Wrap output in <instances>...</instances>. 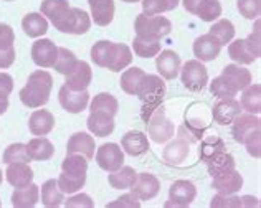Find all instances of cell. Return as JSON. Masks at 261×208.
Here are the masks:
<instances>
[{
  "instance_id": "obj_1",
  "label": "cell",
  "mask_w": 261,
  "mask_h": 208,
  "mask_svg": "<svg viewBox=\"0 0 261 208\" xmlns=\"http://www.w3.org/2000/svg\"><path fill=\"white\" fill-rule=\"evenodd\" d=\"M40 10L61 33L83 35L91 29V18L88 13L71 7L68 0H43Z\"/></svg>"
},
{
  "instance_id": "obj_2",
  "label": "cell",
  "mask_w": 261,
  "mask_h": 208,
  "mask_svg": "<svg viewBox=\"0 0 261 208\" xmlns=\"http://www.w3.org/2000/svg\"><path fill=\"white\" fill-rule=\"evenodd\" d=\"M91 60L96 66L119 73L133 63V51L124 43H114L109 40L96 41L91 48Z\"/></svg>"
},
{
  "instance_id": "obj_3",
  "label": "cell",
  "mask_w": 261,
  "mask_h": 208,
  "mask_svg": "<svg viewBox=\"0 0 261 208\" xmlns=\"http://www.w3.org/2000/svg\"><path fill=\"white\" fill-rule=\"evenodd\" d=\"M51 88L53 76L45 69H37L29 76L27 85L20 89V101L27 108H42L50 99Z\"/></svg>"
},
{
  "instance_id": "obj_4",
  "label": "cell",
  "mask_w": 261,
  "mask_h": 208,
  "mask_svg": "<svg viewBox=\"0 0 261 208\" xmlns=\"http://www.w3.org/2000/svg\"><path fill=\"white\" fill-rule=\"evenodd\" d=\"M166 91H167L166 83L161 80V76L146 74V80L142 81L139 91H137V94H136L137 98L141 99V102L144 104L141 116H142V119L146 124L149 121L150 114L161 106L164 96H166Z\"/></svg>"
},
{
  "instance_id": "obj_5",
  "label": "cell",
  "mask_w": 261,
  "mask_h": 208,
  "mask_svg": "<svg viewBox=\"0 0 261 208\" xmlns=\"http://www.w3.org/2000/svg\"><path fill=\"white\" fill-rule=\"evenodd\" d=\"M134 30L136 37L161 40L170 35L172 23H170L169 18L162 15H146V13H141L134 20Z\"/></svg>"
},
{
  "instance_id": "obj_6",
  "label": "cell",
  "mask_w": 261,
  "mask_h": 208,
  "mask_svg": "<svg viewBox=\"0 0 261 208\" xmlns=\"http://www.w3.org/2000/svg\"><path fill=\"white\" fill-rule=\"evenodd\" d=\"M197 139L194 136H190L189 129L182 126L178 129V134L174 141H170L166 149L162 152V157L166 164L169 165H174V167H182L185 165V161L190 154V145L194 144Z\"/></svg>"
},
{
  "instance_id": "obj_7",
  "label": "cell",
  "mask_w": 261,
  "mask_h": 208,
  "mask_svg": "<svg viewBox=\"0 0 261 208\" xmlns=\"http://www.w3.org/2000/svg\"><path fill=\"white\" fill-rule=\"evenodd\" d=\"M147 131L149 136L157 144H166L175 134V124L166 116V111L162 106H159L147 121Z\"/></svg>"
},
{
  "instance_id": "obj_8",
  "label": "cell",
  "mask_w": 261,
  "mask_h": 208,
  "mask_svg": "<svg viewBox=\"0 0 261 208\" xmlns=\"http://www.w3.org/2000/svg\"><path fill=\"white\" fill-rule=\"evenodd\" d=\"M182 73V85L192 93H200L208 83V73L207 68L203 66L202 61L198 60H189L184 66H180Z\"/></svg>"
},
{
  "instance_id": "obj_9",
  "label": "cell",
  "mask_w": 261,
  "mask_h": 208,
  "mask_svg": "<svg viewBox=\"0 0 261 208\" xmlns=\"http://www.w3.org/2000/svg\"><path fill=\"white\" fill-rule=\"evenodd\" d=\"M96 162L105 172H114L124 165V152L116 142L102 144L96 150Z\"/></svg>"
},
{
  "instance_id": "obj_10",
  "label": "cell",
  "mask_w": 261,
  "mask_h": 208,
  "mask_svg": "<svg viewBox=\"0 0 261 208\" xmlns=\"http://www.w3.org/2000/svg\"><path fill=\"white\" fill-rule=\"evenodd\" d=\"M184 9L202 22H214L222 15V5L218 0H182Z\"/></svg>"
},
{
  "instance_id": "obj_11",
  "label": "cell",
  "mask_w": 261,
  "mask_h": 208,
  "mask_svg": "<svg viewBox=\"0 0 261 208\" xmlns=\"http://www.w3.org/2000/svg\"><path fill=\"white\" fill-rule=\"evenodd\" d=\"M58 48L50 38H40L32 45V60L40 68H53L58 58Z\"/></svg>"
},
{
  "instance_id": "obj_12",
  "label": "cell",
  "mask_w": 261,
  "mask_h": 208,
  "mask_svg": "<svg viewBox=\"0 0 261 208\" xmlns=\"http://www.w3.org/2000/svg\"><path fill=\"white\" fill-rule=\"evenodd\" d=\"M58 99L61 108L71 114H80L88 108L89 104V93L88 89L83 91H73L66 85H63L58 91Z\"/></svg>"
},
{
  "instance_id": "obj_13",
  "label": "cell",
  "mask_w": 261,
  "mask_h": 208,
  "mask_svg": "<svg viewBox=\"0 0 261 208\" xmlns=\"http://www.w3.org/2000/svg\"><path fill=\"white\" fill-rule=\"evenodd\" d=\"M197 197V189L195 185L189 182V180H175L169 189V200L170 202L166 203L167 206L174 205L178 208L189 206Z\"/></svg>"
},
{
  "instance_id": "obj_14",
  "label": "cell",
  "mask_w": 261,
  "mask_h": 208,
  "mask_svg": "<svg viewBox=\"0 0 261 208\" xmlns=\"http://www.w3.org/2000/svg\"><path fill=\"white\" fill-rule=\"evenodd\" d=\"M15 32L10 25L0 23V69L15 63Z\"/></svg>"
},
{
  "instance_id": "obj_15",
  "label": "cell",
  "mask_w": 261,
  "mask_h": 208,
  "mask_svg": "<svg viewBox=\"0 0 261 208\" xmlns=\"http://www.w3.org/2000/svg\"><path fill=\"white\" fill-rule=\"evenodd\" d=\"M130 192L139 200H152L159 195L161 192V182L159 178L149 172L137 173L134 185L130 187Z\"/></svg>"
},
{
  "instance_id": "obj_16",
  "label": "cell",
  "mask_w": 261,
  "mask_h": 208,
  "mask_svg": "<svg viewBox=\"0 0 261 208\" xmlns=\"http://www.w3.org/2000/svg\"><path fill=\"white\" fill-rule=\"evenodd\" d=\"M238 114H242V106L235 98L218 99L212 108V119L220 126H228Z\"/></svg>"
},
{
  "instance_id": "obj_17",
  "label": "cell",
  "mask_w": 261,
  "mask_h": 208,
  "mask_svg": "<svg viewBox=\"0 0 261 208\" xmlns=\"http://www.w3.org/2000/svg\"><path fill=\"white\" fill-rule=\"evenodd\" d=\"M220 51H222V45H220L218 40L210 33L200 35V37L195 38L194 41V55L202 63L217 60Z\"/></svg>"
},
{
  "instance_id": "obj_18",
  "label": "cell",
  "mask_w": 261,
  "mask_h": 208,
  "mask_svg": "<svg viewBox=\"0 0 261 208\" xmlns=\"http://www.w3.org/2000/svg\"><path fill=\"white\" fill-rule=\"evenodd\" d=\"M65 85L73 89V91H83V89H88V86L91 85L93 81V69L86 61L78 60L76 66H74L70 73L65 76Z\"/></svg>"
},
{
  "instance_id": "obj_19",
  "label": "cell",
  "mask_w": 261,
  "mask_h": 208,
  "mask_svg": "<svg viewBox=\"0 0 261 208\" xmlns=\"http://www.w3.org/2000/svg\"><path fill=\"white\" fill-rule=\"evenodd\" d=\"M243 187V177L233 169L225 170L218 175L212 177V189H215L218 193H225V195H231V193H238Z\"/></svg>"
},
{
  "instance_id": "obj_20",
  "label": "cell",
  "mask_w": 261,
  "mask_h": 208,
  "mask_svg": "<svg viewBox=\"0 0 261 208\" xmlns=\"http://www.w3.org/2000/svg\"><path fill=\"white\" fill-rule=\"evenodd\" d=\"M88 129L96 137H108L114 133V116H111L106 111H91L88 117Z\"/></svg>"
},
{
  "instance_id": "obj_21",
  "label": "cell",
  "mask_w": 261,
  "mask_h": 208,
  "mask_svg": "<svg viewBox=\"0 0 261 208\" xmlns=\"http://www.w3.org/2000/svg\"><path fill=\"white\" fill-rule=\"evenodd\" d=\"M256 129H261V119L258 117V114H238L235 119L231 122V134H233V139H235L237 142L243 144L245 137L251 134L253 131Z\"/></svg>"
},
{
  "instance_id": "obj_22",
  "label": "cell",
  "mask_w": 261,
  "mask_h": 208,
  "mask_svg": "<svg viewBox=\"0 0 261 208\" xmlns=\"http://www.w3.org/2000/svg\"><path fill=\"white\" fill-rule=\"evenodd\" d=\"M161 55L157 57L155 60V68L159 74L162 76L164 80H175L178 71H180V66H182V61L180 57L174 51V50H164L159 51Z\"/></svg>"
},
{
  "instance_id": "obj_23",
  "label": "cell",
  "mask_w": 261,
  "mask_h": 208,
  "mask_svg": "<svg viewBox=\"0 0 261 208\" xmlns=\"http://www.w3.org/2000/svg\"><path fill=\"white\" fill-rule=\"evenodd\" d=\"M94 137L86 133H74L66 144V154H80L91 161L94 157Z\"/></svg>"
},
{
  "instance_id": "obj_24",
  "label": "cell",
  "mask_w": 261,
  "mask_h": 208,
  "mask_svg": "<svg viewBox=\"0 0 261 208\" xmlns=\"http://www.w3.org/2000/svg\"><path fill=\"white\" fill-rule=\"evenodd\" d=\"M9 167L5 170V177L7 182L15 189L20 187H25L33 182V170L30 169V165L27 162H12L7 164Z\"/></svg>"
},
{
  "instance_id": "obj_25",
  "label": "cell",
  "mask_w": 261,
  "mask_h": 208,
  "mask_svg": "<svg viewBox=\"0 0 261 208\" xmlns=\"http://www.w3.org/2000/svg\"><path fill=\"white\" fill-rule=\"evenodd\" d=\"M121 145H122V149H124L126 154L133 155V157L146 154L150 147L147 136L139 133V131H129L127 134L122 136Z\"/></svg>"
},
{
  "instance_id": "obj_26",
  "label": "cell",
  "mask_w": 261,
  "mask_h": 208,
  "mask_svg": "<svg viewBox=\"0 0 261 208\" xmlns=\"http://www.w3.org/2000/svg\"><path fill=\"white\" fill-rule=\"evenodd\" d=\"M91 18L96 25L108 27L114 18V0H88Z\"/></svg>"
},
{
  "instance_id": "obj_27",
  "label": "cell",
  "mask_w": 261,
  "mask_h": 208,
  "mask_svg": "<svg viewBox=\"0 0 261 208\" xmlns=\"http://www.w3.org/2000/svg\"><path fill=\"white\" fill-rule=\"evenodd\" d=\"M55 127V117L50 111L37 109L33 111L29 121V129L33 136H46L50 134Z\"/></svg>"
},
{
  "instance_id": "obj_28",
  "label": "cell",
  "mask_w": 261,
  "mask_h": 208,
  "mask_svg": "<svg viewBox=\"0 0 261 208\" xmlns=\"http://www.w3.org/2000/svg\"><path fill=\"white\" fill-rule=\"evenodd\" d=\"M27 152H29V157L32 161L45 162V161H50L53 157L55 147L45 136H37L35 139H32V141H29V144H27Z\"/></svg>"
},
{
  "instance_id": "obj_29",
  "label": "cell",
  "mask_w": 261,
  "mask_h": 208,
  "mask_svg": "<svg viewBox=\"0 0 261 208\" xmlns=\"http://www.w3.org/2000/svg\"><path fill=\"white\" fill-rule=\"evenodd\" d=\"M40 189L35 184H29L25 187L15 189L12 193V205L15 208H32L38 203Z\"/></svg>"
},
{
  "instance_id": "obj_30",
  "label": "cell",
  "mask_w": 261,
  "mask_h": 208,
  "mask_svg": "<svg viewBox=\"0 0 261 208\" xmlns=\"http://www.w3.org/2000/svg\"><path fill=\"white\" fill-rule=\"evenodd\" d=\"M223 78L228 80V83L237 89V91H243L246 86L251 85L253 76L246 68H242L240 65H226L222 71Z\"/></svg>"
},
{
  "instance_id": "obj_31",
  "label": "cell",
  "mask_w": 261,
  "mask_h": 208,
  "mask_svg": "<svg viewBox=\"0 0 261 208\" xmlns=\"http://www.w3.org/2000/svg\"><path fill=\"white\" fill-rule=\"evenodd\" d=\"M146 71L137 66H133V68H127L124 73L121 74V89L124 91L126 94H130V96H136L137 91H139V88L142 85V81L146 80Z\"/></svg>"
},
{
  "instance_id": "obj_32",
  "label": "cell",
  "mask_w": 261,
  "mask_h": 208,
  "mask_svg": "<svg viewBox=\"0 0 261 208\" xmlns=\"http://www.w3.org/2000/svg\"><path fill=\"white\" fill-rule=\"evenodd\" d=\"M205 164H207L208 173L212 177H215L225 170H233L237 167V162H235V159H233V155L225 150L215 152L214 155H210L207 161H205Z\"/></svg>"
},
{
  "instance_id": "obj_33",
  "label": "cell",
  "mask_w": 261,
  "mask_h": 208,
  "mask_svg": "<svg viewBox=\"0 0 261 208\" xmlns=\"http://www.w3.org/2000/svg\"><path fill=\"white\" fill-rule=\"evenodd\" d=\"M136 177H137V172L133 167H127V165H122L118 170L114 172H109V185L113 187L116 190H126L130 189L136 182Z\"/></svg>"
},
{
  "instance_id": "obj_34",
  "label": "cell",
  "mask_w": 261,
  "mask_h": 208,
  "mask_svg": "<svg viewBox=\"0 0 261 208\" xmlns=\"http://www.w3.org/2000/svg\"><path fill=\"white\" fill-rule=\"evenodd\" d=\"M22 29L30 38H40L48 32V20L42 13H29L22 20Z\"/></svg>"
},
{
  "instance_id": "obj_35",
  "label": "cell",
  "mask_w": 261,
  "mask_h": 208,
  "mask_svg": "<svg viewBox=\"0 0 261 208\" xmlns=\"http://www.w3.org/2000/svg\"><path fill=\"white\" fill-rule=\"evenodd\" d=\"M240 106L250 114H259L261 113V86L258 85H250L243 89L242 101Z\"/></svg>"
},
{
  "instance_id": "obj_36",
  "label": "cell",
  "mask_w": 261,
  "mask_h": 208,
  "mask_svg": "<svg viewBox=\"0 0 261 208\" xmlns=\"http://www.w3.org/2000/svg\"><path fill=\"white\" fill-rule=\"evenodd\" d=\"M61 170L71 177L86 178L88 173V159L80 154H66L65 161L61 162Z\"/></svg>"
},
{
  "instance_id": "obj_37",
  "label": "cell",
  "mask_w": 261,
  "mask_h": 208,
  "mask_svg": "<svg viewBox=\"0 0 261 208\" xmlns=\"http://www.w3.org/2000/svg\"><path fill=\"white\" fill-rule=\"evenodd\" d=\"M65 202V193L60 190L57 180L50 178L42 185V203L46 208H57L63 205Z\"/></svg>"
},
{
  "instance_id": "obj_38",
  "label": "cell",
  "mask_w": 261,
  "mask_h": 208,
  "mask_svg": "<svg viewBox=\"0 0 261 208\" xmlns=\"http://www.w3.org/2000/svg\"><path fill=\"white\" fill-rule=\"evenodd\" d=\"M228 55L233 61H237L238 65H251L253 61L258 58L250 51V48L245 45V40H235L228 43Z\"/></svg>"
},
{
  "instance_id": "obj_39",
  "label": "cell",
  "mask_w": 261,
  "mask_h": 208,
  "mask_svg": "<svg viewBox=\"0 0 261 208\" xmlns=\"http://www.w3.org/2000/svg\"><path fill=\"white\" fill-rule=\"evenodd\" d=\"M208 33L214 35L222 46H226L233 38H235V25H233L228 18H220L218 22L212 25Z\"/></svg>"
},
{
  "instance_id": "obj_40",
  "label": "cell",
  "mask_w": 261,
  "mask_h": 208,
  "mask_svg": "<svg viewBox=\"0 0 261 208\" xmlns=\"http://www.w3.org/2000/svg\"><path fill=\"white\" fill-rule=\"evenodd\" d=\"M133 48L139 58H154L161 51V40L136 37L133 41Z\"/></svg>"
},
{
  "instance_id": "obj_41",
  "label": "cell",
  "mask_w": 261,
  "mask_h": 208,
  "mask_svg": "<svg viewBox=\"0 0 261 208\" xmlns=\"http://www.w3.org/2000/svg\"><path fill=\"white\" fill-rule=\"evenodd\" d=\"M89 111H106V113H109L111 116L116 117V114H118V111H119V102L113 94L99 93L93 98Z\"/></svg>"
},
{
  "instance_id": "obj_42",
  "label": "cell",
  "mask_w": 261,
  "mask_h": 208,
  "mask_svg": "<svg viewBox=\"0 0 261 208\" xmlns=\"http://www.w3.org/2000/svg\"><path fill=\"white\" fill-rule=\"evenodd\" d=\"M180 0H141L142 10L146 15H161L164 12L177 9Z\"/></svg>"
},
{
  "instance_id": "obj_43",
  "label": "cell",
  "mask_w": 261,
  "mask_h": 208,
  "mask_svg": "<svg viewBox=\"0 0 261 208\" xmlns=\"http://www.w3.org/2000/svg\"><path fill=\"white\" fill-rule=\"evenodd\" d=\"M76 63H78V58L71 50H68V48H58V58L53 68L57 69L60 74L66 76L74 66H76Z\"/></svg>"
},
{
  "instance_id": "obj_44",
  "label": "cell",
  "mask_w": 261,
  "mask_h": 208,
  "mask_svg": "<svg viewBox=\"0 0 261 208\" xmlns=\"http://www.w3.org/2000/svg\"><path fill=\"white\" fill-rule=\"evenodd\" d=\"M2 161L5 164H12V162H27L30 164L32 159L29 157V152H27V145L25 144H10L9 147L5 149Z\"/></svg>"
},
{
  "instance_id": "obj_45",
  "label": "cell",
  "mask_w": 261,
  "mask_h": 208,
  "mask_svg": "<svg viewBox=\"0 0 261 208\" xmlns=\"http://www.w3.org/2000/svg\"><path fill=\"white\" fill-rule=\"evenodd\" d=\"M223 147H225L223 141L214 133V134L208 136V137H203L202 145L198 147V155H200L202 161H207V159H208L210 155H214L215 152L225 150Z\"/></svg>"
},
{
  "instance_id": "obj_46",
  "label": "cell",
  "mask_w": 261,
  "mask_h": 208,
  "mask_svg": "<svg viewBox=\"0 0 261 208\" xmlns=\"http://www.w3.org/2000/svg\"><path fill=\"white\" fill-rule=\"evenodd\" d=\"M210 93L217 96L218 99H223V98H235L238 94V91L233 88L228 80L223 78V76H218L214 81L210 83Z\"/></svg>"
},
{
  "instance_id": "obj_47",
  "label": "cell",
  "mask_w": 261,
  "mask_h": 208,
  "mask_svg": "<svg viewBox=\"0 0 261 208\" xmlns=\"http://www.w3.org/2000/svg\"><path fill=\"white\" fill-rule=\"evenodd\" d=\"M57 184L60 187V190L63 193H76L81 190L86 184V178H80V177H71L68 173H60V177L57 180Z\"/></svg>"
},
{
  "instance_id": "obj_48",
  "label": "cell",
  "mask_w": 261,
  "mask_h": 208,
  "mask_svg": "<svg viewBox=\"0 0 261 208\" xmlns=\"http://www.w3.org/2000/svg\"><path fill=\"white\" fill-rule=\"evenodd\" d=\"M237 7L240 13L248 20H256L261 13V0H238Z\"/></svg>"
},
{
  "instance_id": "obj_49",
  "label": "cell",
  "mask_w": 261,
  "mask_h": 208,
  "mask_svg": "<svg viewBox=\"0 0 261 208\" xmlns=\"http://www.w3.org/2000/svg\"><path fill=\"white\" fill-rule=\"evenodd\" d=\"M212 208H238L242 206V198L237 197L235 193L231 195H225V193H217L210 202Z\"/></svg>"
},
{
  "instance_id": "obj_50",
  "label": "cell",
  "mask_w": 261,
  "mask_h": 208,
  "mask_svg": "<svg viewBox=\"0 0 261 208\" xmlns=\"http://www.w3.org/2000/svg\"><path fill=\"white\" fill-rule=\"evenodd\" d=\"M243 145L246 147V150H248V154L251 157L259 159V155H261V131L256 129V131H253L251 134L246 136L243 141Z\"/></svg>"
},
{
  "instance_id": "obj_51",
  "label": "cell",
  "mask_w": 261,
  "mask_h": 208,
  "mask_svg": "<svg viewBox=\"0 0 261 208\" xmlns=\"http://www.w3.org/2000/svg\"><path fill=\"white\" fill-rule=\"evenodd\" d=\"M63 205L68 208H80V206H85V208H93L94 202L91 200V197L86 195V193H80V195H73L71 198H68L63 202Z\"/></svg>"
},
{
  "instance_id": "obj_52",
  "label": "cell",
  "mask_w": 261,
  "mask_h": 208,
  "mask_svg": "<svg viewBox=\"0 0 261 208\" xmlns=\"http://www.w3.org/2000/svg\"><path fill=\"white\" fill-rule=\"evenodd\" d=\"M109 208H116V206H127V208H139L141 206V200L137 198L133 192L130 193H126V195L119 197L118 200H114V202L108 203Z\"/></svg>"
},
{
  "instance_id": "obj_53",
  "label": "cell",
  "mask_w": 261,
  "mask_h": 208,
  "mask_svg": "<svg viewBox=\"0 0 261 208\" xmlns=\"http://www.w3.org/2000/svg\"><path fill=\"white\" fill-rule=\"evenodd\" d=\"M13 91V80L9 73H0V94L9 96Z\"/></svg>"
},
{
  "instance_id": "obj_54",
  "label": "cell",
  "mask_w": 261,
  "mask_h": 208,
  "mask_svg": "<svg viewBox=\"0 0 261 208\" xmlns=\"http://www.w3.org/2000/svg\"><path fill=\"white\" fill-rule=\"evenodd\" d=\"M242 206H259V202L256 197L245 195V197H242Z\"/></svg>"
},
{
  "instance_id": "obj_55",
  "label": "cell",
  "mask_w": 261,
  "mask_h": 208,
  "mask_svg": "<svg viewBox=\"0 0 261 208\" xmlns=\"http://www.w3.org/2000/svg\"><path fill=\"white\" fill-rule=\"evenodd\" d=\"M7 109H9V96L0 94V116L5 114Z\"/></svg>"
},
{
  "instance_id": "obj_56",
  "label": "cell",
  "mask_w": 261,
  "mask_h": 208,
  "mask_svg": "<svg viewBox=\"0 0 261 208\" xmlns=\"http://www.w3.org/2000/svg\"><path fill=\"white\" fill-rule=\"evenodd\" d=\"M121 2H126V4H136V2H141V0H121Z\"/></svg>"
},
{
  "instance_id": "obj_57",
  "label": "cell",
  "mask_w": 261,
  "mask_h": 208,
  "mask_svg": "<svg viewBox=\"0 0 261 208\" xmlns=\"http://www.w3.org/2000/svg\"><path fill=\"white\" fill-rule=\"evenodd\" d=\"M2 182H4V173H2V170H0V185H2Z\"/></svg>"
},
{
  "instance_id": "obj_58",
  "label": "cell",
  "mask_w": 261,
  "mask_h": 208,
  "mask_svg": "<svg viewBox=\"0 0 261 208\" xmlns=\"http://www.w3.org/2000/svg\"><path fill=\"white\" fill-rule=\"evenodd\" d=\"M5 2H12V0H5Z\"/></svg>"
},
{
  "instance_id": "obj_59",
  "label": "cell",
  "mask_w": 261,
  "mask_h": 208,
  "mask_svg": "<svg viewBox=\"0 0 261 208\" xmlns=\"http://www.w3.org/2000/svg\"><path fill=\"white\" fill-rule=\"evenodd\" d=\"M0 205H2V202H0Z\"/></svg>"
}]
</instances>
